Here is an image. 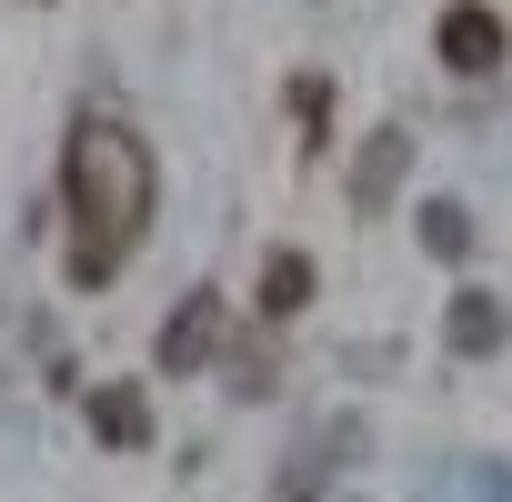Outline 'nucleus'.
<instances>
[{"label":"nucleus","mask_w":512,"mask_h":502,"mask_svg":"<svg viewBox=\"0 0 512 502\" xmlns=\"http://www.w3.org/2000/svg\"><path fill=\"white\" fill-rule=\"evenodd\" d=\"M151 211V161L121 121H81L71 141V241H81V282H101L121 262V241Z\"/></svg>","instance_id":"1"},{"label":"nucleus","mask_w":512,"mask_h":502,"mask_svg":"<svg viewBox=\"0 0 512 502\" xmlns=\"http://www.w3.org/2000/svg\"><path fill=\"white\" fill-rule=\"evenodd\" d=\"M442 51H452V71H492L502 61V21L492 11H452L442 21Z\"/></svg>","instance_id":"2"},{"label":"nucleus","mask_w":512,"mask_h":502,"mask_svg":"<svg viewBox=\"0 0 512 502\" xmlns=\"http://www.w3.org/2000/svg\"><path fill=\"white\" fill-rule=\"evenodd\" d=\"M101 432H111V442H141V432H151L141 392H101Z\"/></svg>","instance_id":"3"},{"label":"nucleus","mask_w":512,"mask_h":502,"mask_svg":"<svg viewBox=\"0 0 512 502\" xmlns=\"http://www.w3.org/2000/svg\"><path fill=\"white\" fill-rule=\"evenodd\" d=\"M302 292H312V262H292V251H282V262H272V282H262V302H272V312H292Z\"/></svg>","instance_id":"4"},{"label":"nucleus","mask_w":512,"mask_h":502,"mask_svg":"<svg viewBox=\"0 0 512 502\" xmlns=\"http://www.w3.org/2000/svg\"><path fill=\"white\" fill-rule=\"evenodd\" d=\"M201 342H211V302H191V312L171 322V362H201Z\"/></svg>","instance_id":"5"}]
</instances>
